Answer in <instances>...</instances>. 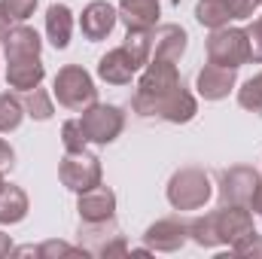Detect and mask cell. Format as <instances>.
I'll return each mask as SVG.
<instances>
[{
  "label": "cell",
  "mask_w": 262,
  "mask_h": 259,
  "mask_svg": "<svg viewBox=\"0 0 262 259\" xmlns=\"http://www.w3.org/2000/svg\"><path fill=\"white\" fill-rule=\"evenodd\" d=\"M46 34L49 43L55 49H67L70 46V34H73V12L67 9L64 3H52L46 9Z\"/></svg>",
  "instance_id": "cell-17"
},
{
  "label": "cell",
  "mask_w": 262,
  "mask_h": 259,
  "mask_svg": "<svg viewBox=\"0 0 262 259\" xmlns=\"http://www.w3.org/2000/svg\"><path fill=\"white\" fill-rule=\"evenodd\" d=\"M40 49L43 40L34 28H28L25 21L9 28L6 40H3V52H6V82L15 92H31L43 82L46 67L40 61Z\"/></svg>",
  "instance_id": "cell-1"
},
{
  "label": "cell",
  "mask_w": 262,
  "mask_h": 259,
  "mask_svg": "<svg viewBox=\"0 0 262 259\" xmlns=\"http://www.w3.org/2000/svg\"><path fill=\"white\" fill-rule=\"evenodd\" d=\"M79 125L85 131V140L89 143L107 146V143H113L122 134V128H125V113L119 107H113V104H98L95 101L92 107L82 110Z\"/></svg>",
  "instance_id": "cell-7"
},
{
  "label": "cell",
  "mask_w": 262,
  "mask_h": 259,
  "mask_svg": "<svg viewBox=\"0 0 262 259\" xmlns=\"http://www.w3.org/2000/svg\"><path fill=\"white\" fill-rule=\"evenodd\" d=\"M58 104L73 110V113H82L85 107H92L98 101V89H95V79L89 76V70H82L79 64H64L55 73V85H52Z\"/></svg>",
  "instance_id": "cell-5"
},
{
  "label": "cell",
  "mask_w": 262,
  "mask_h": 259,
  "mask_svg": "<svg viewBox=\"0 0 262 259\" xmlns=\"http://www.w3.org/2000/svg\"><path fill=\"white\" fill-rule=\"evenodd\" d=\"M250 210H256L262 217V183H259V189H256V195H253V201H250Z\"/></svg>",
  "instance_id": "cell-33"
},
{
  "label": "cell",
  "mask_w": 262,
  "mask_h": 259,
  "mask_svg": "<svg viewBox=\"0 0 262 259\" xmlns=\"http://www.w3.org/2000/svg\"><path fill=\"white\" fill-rule=\"evenodd\" d=\"M101 159L85 149H64V159L58 165V177L70 192H85L101 183Z\"/></svg>",
  "instance_id": "cell-8"
},
{
  "label": "cell",
  "mask_w": 262,
  "mask_h": 259,
  "mask_svg": "<svg viewBox=\"0 0 262 259\" xmlns=\"http://www.w3.org/2000/svg\"><path fill=\"white\" fill-rule=\"evenodd\" d=\"M21 104H25V113H28L31 119H40V122L52 119V113H55L49 92H43L40 85H37V89H31V92H25V101H21Z\"/></svg>",
  "instance_id": "cell-21"
},
{
  "label": "cell",
  "mask_w": 262,
  "mask_h": 259,
  "mask_svg": "<svg viewBox=\"0 0 262 259\" xmlns=\"http://www.w3.org/2000/svg\"><path fill=\"white\" fill-rule=\"evenodd\" d=\"M0 186H3V174H0Z\"/></svg>",
  "instance_id": "cell-35"
},
{
  "label": "cell",
  "mask_w": 262,
  "mask_h": 259,
  "mask_svg": "<svg viewBox=\"0 0 262 259\" xmlns=\"http://www.w3.org/2000/svg\"><path fill=\"white\" fill-rule=\"evenodd\" d=\"M250 232H256L253 229V213L244 204H223L220 210L195 217L189 223V238L201 247H220V244L235 247Z\"/></svg>",
  "instance_id": "cell-2"
},
{
  "label": "cell",
  "mask_w": 262,
  "mask_h": 259,
  "mask_svg": "<svg viewBox=\"0 0 262 259\" xmlns=\"http://www.w3.org/2000/svg\"><path fill=\"white\" fill-rule=\"evenodd\" d=\"M207 61L220 67H238L250 61V40L244 28H213L207 37Z\"/></svg>",
  "instance_id": "cell-6"
},
{
  "label": "cell",
  "mask_w": 262,
  "mask_h": 259,
  "mask_svg": "<svg viewBox=\"0 0 262 259\" xmlns=\"http://www.w3.org/2000/svg\"><path fill=\"white\" fill-rule=\"evenodd\" d=\"M195 18L204 25V28H226L229 25V18H232V12H229V6H226V0H198L195 6Z\"/></svg>",
  "instance_id": "cell-19"
},
{
  "label": "cell",
  "mask_w": 262,
  "mask_h": 259,
  "mask_svg": "<svg viewBox=\"0 0 262 259\" xmlns=\"http://www.w3.org/2000/svg\"><path fill=\"white\" fill-rule=\"evenodd\" d=\"M122 46L128 49V55L134 58V64L143 67L149 61V52H152V31H128V37H125Z\"/></svg>",
  "instance_id": "cell-22"
},
{
  "label": "cell",
  "mask_w": 262,
  "mask_h": 259,
  "mask_svg": "<svg viewBox=\"0 0 262 259\" xmlns=\"http://www.w3.org/2000/svg\"><path fill=\"white\" fill-rule=\"evenodd\" d=\"M238 104L250 113H262V70L238 89Z\"/></svg>",
  "instance_id": "cell-23"
},
{
  "label": "cell",
  "mask_w": 262,
  "mask_h": 259,
  "mask_svg": "<svg viewBox=\"0 0 262 259\" xmlns=\"http://www.w3.org/2000/svg\"><path fill=\"white\" fill-rule=\"evenodd\" d=\"M37 256L43 259H58V256H89V250L85 247H70L64 241H43L40 247H37Z\"/></svg>",
  "instance_id": "cell-25"
},
{
  "label": "cell",
  "mask_w": 262,
  "mask_h": 259,
  "mask_svg": "<svg viewBox=\"0 0 262 259\" xmlns=\"http://www.w3.org/2000/svg\"><path fill=\"white\" fill-rule=\"evenodd\" d=\"M61 143H64V149H85V131L79 125V119H67L64 125H61Z\"/></svg>",
  "instance_id": "cell-26"
},
{
  "label": "cell",
  "mask_w": 262,
  "mask_h": 259,
  "mask_svg": "<svg viewBox=\"0 0 262 259\" xmlns=\"http://www.w3.org/2000/svg\"><path fill=\"white\" fill-rule=\"evenodd\" d=\"M25 119V104L21 98H15L12 92H3L0 95V134H9L21 125Z\"/></svg>",
  "instance_id": "cell-20"
},
{
  "label": "cell",
  "mask_w": 262,
  "mask_h": 259,
  "mask_svg": "<svg viewBox=\"0 0 262 259\" xmlns=\"http://www.w3.org/2000/svg\"><path fill=\"white\" fill-rule=\"evenodd\" d=\"M6 34H9V21L0 15V46H3V40H6Z\"/></svg>",
  "instance_id": "cell-34"
},
{
  "label": "cell",
  "mask_w": 262,
  "mask_h": 259,
  "mask_svg": "<svg viewBox=\"0 0 262 259\" xmlns=\"http://www.w3.org/2000/svg\"><path fill=\"white\" fill-rule=\"evenodd\" d=\"M137 70H140V67L134 64V58L128 55L125 46L110 49V52L98 61V76H101L104 82H110V85H128L131 76H134Z\"/></svg>",
  "instance_id": "cell-15"
},
{
  "label": "cell",
  "mask_w": 262,
  "mask_h": 259,
  "mask_svg": "<svg viewBox=\"0 0 262 259\" xmlns=\"http://www.w3.org/2000/svg\"><path fill=\"white\" fill-rule=\"evenodd\" d=\"M235 256H247V259H259L262 256V235H256V232H250L247 238H241L235 247H229Z\"/></svg>",
  "instance_id": "cell-27"
},
{
  "label": "cell",
  "mask_w": 262,
  "mask_h": 259,
  "mask_svg": "<svg viewBox=\"0 0 262 259\" xmlns=\"http://www.w3.org/2000/svg\"><path fill=\"white\" fill-rule=\"evenodd\" d=\"M244 31H247V40H250V58L262 64V15Z\"/></svg>",
  "instance_id": "cell-28"
},
{
  "label": "cell",
  "mask_w": 262,
  "mask_h": 259,
  "mask_svg": "<svg viewBox=\"0 0 262 259\" xmlns=\"http://www.w3.org/2000/svg\"><path fill=\"white\" fill-rule=\"evenodd\" d=\"M180 70H177V61H165V58H149L146 61V70L137 82V92H134V113L137 116H152V107L171 95L174 89H180Z\"/></svg>",
  "instance_id": "cell-3"
},
{
  "label": "cell",
  "mask_w": 262,
  "mask_h": 259,
  "mask_svg": "<svg viewBox=\"0 0 262 259\" xmlns=\"http://www.w3.org/2000/svg\"><path fill=\"white\" fill-rule=\"evenodd\" d=\"M98 256H128V244L122 241V235H116V241L113 244H104L98 250Z\"/></svg>",
  "instance_id": "cell-30"
},
{
  "label": "cell",
  "mask_w": 262,
  "mask_h": 259,
  "mask_svg": "<svg viewBox=\"0 0 262 259\" xmlns=\"http://www.w3.org/2000/svg\"><path fill=\"white\" fill-rule=\"evenodd\" d=\"M116 21H119V12H116L107 0H92V3L82 9V15H79L82 37H85V40H92V43L107 40V37H110V31L116 28Z\"/></svg>",
  "instance_id": "cell-11"
},
{
  "label": "cell",
  "mask_w": 262,
  "mask_h": 259,
  "mask_svg": "<svg viewBox=\"0 0 262 259\" xmlns=\"http://www.w3.org/2000/svg\"><path fill=\"white\" fill-rule=\"evenodd\" d=\"M34 9H37V0H0V15L15 25L28 21L34 15Z\"/></svg>",
  "instance_id": "cell-24"
},
{
  "label": "cell",
  "mask_w": 262,
  "mask_h": 259,
  "mask_svg": "<svg viewBox=\"0 0 262 259\" xmlns=\"http://www.w3.org/2000/svg\"><path fill=\"white\" fill-rule=\"evenodd\" d=\"M235 82H238L235 67H220V64H210V61L201 67L195 76V89L204 101H223L235 89Z\"/></svg>",
  "instance_id": "cell-12"
},
{
  "label": "cell",
  "mask_w": 262,
  "mask_h": 259,
  "mask_svg": "<svg viewBox=\"0 0 262 259\" xmlns=\"http://www.w3.org/2000/svg\"><path fill=\"white\" fill-rule=\"evenodd\" d=\"M256 3H259V6H262V0H256Z\"/></svg>",
  "instance_id": "cell-36"
},
{
  "label": "cell",
  "mask_w": 262,
  "mask_h": 259,
  "mask_svg": "<svg viewBox=\"0 0 262 259\" xmlns=\"http://www.w3.org/2000/svg\"><path fill=\"white\" fill-rule=\"evenodd\" d=\"M186 31L180 25H159L152 31V49L156 55L152 58H165V61H180V55L186 52Z\"/></svg>",
  "instance_id": "cell-16"
},
{
  "label": "cell",
  "mask_w": 262,
  "mask_h": 259,
  "mask_svg": "<svg viewBox=\"0 0 262 259\" xmlns=\"http://www.w3.org/2000/svg\"><path fill=\"white\" fill-rule=\"evenodd\" d=\"M9 253H12V238L0 232V259H3V256H9Z\"/></svg>",
  "instance_id": "cell-32"
},
{
  "label": "cell",
  "mask_w": 262,
  "mask_h": 259,
  "mask_svg": "<svg viewBox=\"0 0 262 259\" xmlns=\"http://www.w3.org/2000/svg\"><path fill=\"white\" fill-rule=\"evenodd\" d=\"M213 183L201 168H180L168 180V201L174 210H198L210 201Z\"/></svg>",
  "instance_id": "cell-4"
},
{
  "label": "cell",
  "mask_w": 262,
  "mask_h": 259,
  "mask_svg": "<svg viewBox=\"0 0 262 259\" xmlns=\"http://www.w3.org/2000/svg\"><path fill=\"white\" fill-rule=\"evenodd\" d=\"M259 183L262 180L256 168H247V165L226 168L220 174V201L223 204H244V207H250Z\"/></svg>",
  "instance_id": "cell-9"
},
{
  "label": "cell",
  "mask_w": 262,
  "mask_h": 259,
  "mask_svg": "<svg viewBox=\"0 0 262 259\" xmlns=\"http://www.w3.org/2000/svg\"><path fill=\"white\" fill-rule=\"evenodd\" d=\"M159 0H119V18L128 31H152L159 25Z\"/></svg>",
  "instance_id": "cell-14"
},
{
  "label": "cell",
  "mask_w": 262,
  "mask_h": 259,
  "mask_svg": "<svg viewBox=\"0 0 262 259\" xmlns=\"http://www.w3.org/2000/svg\"><path fill=\"white\" fill-rule=\"evenodd\" d=\"M76 210H79V220L85 226H104V223H113L116 217V192L110 186H92L85 192H79L76 201Z\"/></svg>",
  "instance_id": "cell-10"
},
{
  "label": "cell",
  "mask_w": 262,
  "mask_h": 259,
  "mask_svg": "<svg viewBox=\"0 0 262 259\" xmlns=\"http://www.w3.org/2000/svg\"><path fill=\"white\" fill-rule=\"evenodd\" d=\"M28 195L21 186H15V183H3L0 186V223L3 226H15V223H21L25 217H28Z\"/></svg>",
  "instance_id": "cell-18"
},
{
  "label": "cell",
  "mask_w": 262,
  "mask_h": 259,
  "mask_svg": "<svg viewBox=\"0 0 262 259\" xmlns=\"http://www.w3.org/2000/svg\"><path fill=\"white\" fill-rule=\"evenodd\" d=\"M186 238H189V223H183V220H159V223H152V226L146 229V235H143L146 247H149V250H159V253H174V250H180V247L186 244Z\"/></svg>",
  "instance_id": "cell-13"
},
{
  "label": "cell",
  "mask_w": 262,
  "mask_h": 259,
  "mask_svg": "<svg viewBox=\"0 0 262 259\" xmlns=\"http://www.w3.org/2000/svg\"><path fill=\"white\" fill-rule=\"evenodd\" d=\"M226 6H229L232 18H250L259 3H256V0H226Z\"/></svg>",
  "instance_id": "cell-29"
},
{
  "label": "cell",
  "mask_w": 262,
  "mask_h": 259,
  "mask_svg": "<svg viewBox=\"0 0 262 259\" xmlns=\"http://www.w3.org/2000/svg\"><path fill=\"white\" fill-rule=\"evenodd\" d=\"M12 165H15V149L6 140H0V174L12 171Z\"/></svg>",
  "instance_id": "cell-31"
}]
</instances>
